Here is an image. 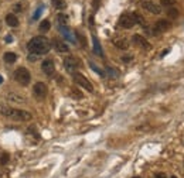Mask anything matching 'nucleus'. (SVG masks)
I'll return each instance as SVG.
<instances>
[{
	"mask_svg": "<svg viewBox=\"0 0 184 178\" xmlns=\"http://www.w3.org/2000/svg\"><path fill=\"white\" fill-rule=\"evenodd\" d=\"M61 33L64 34V37H65V38H68V40H70V41H72V42H75V38H74V35H72V34H71V31L68 30L67 27H61Z\"/></svg>",
	"mask_w": 184,
	"mask_h": 178,
	"instance_id": "nucleus-20",
	"label": "nucleus"
},
{
	"mask_svg": "<svg viewBox=\"0 0 184 178\" xmlns=\"http://www.w3.org/2000/svg\"><path fill=\"white\" fill-rule=\"evenodd\" d=\"M4 41H6V42H11V41H13V37H11V35H6Z\"/></svg>",
	"mask_w": 184,
	"mask_h": 178,
	"instance_id": "nucleus-31",
	"label": "nucleus"
},
{
	"mask_svg": "<svg viewBox=\"0 0 184 178\" xmlns=\"http://www.w3.org/2000/svg\"><path fill=\"white\" fill-rule=\"evenodd\" d=\"M50 27H51V24L48 20H42V21L40 23V31H48Z\"/></svg>",
	"mask_w": 184,
	"mask_h": 178,
	"instance_id": "nucleus-22",
	"label": "nucleus"
},
{
	"mask_svg": "<svg viewBox=\"0 0 184 178\" xmlns=\"http://www.w3.org/2000/svg\"><path fill=\"white\" fill-rule=\"evenodd\" d=\"M92 41H93V51H95V54H98L99 57H102V55H103V52H102L101 44H99L98 38H96L95 35H92Z\"/></svg>",
	"mask_w": 184,
	"mask_h": 178,
	"instance_id": "nucleus-17",
	"label": "nucleus"
},
{
	"mask_svg": "<svg viewBox=\"0 0 184 178\" xmlns=\"http://www.w3.org/2000/svg\"><path fill=\"white\" fill-rule=\"evenodd\" d=\"M154 178H167V175L164 174V172H157V174L154 175Z\"/></svg>",
	"mask_w": 184,
	"mask_h": 178,
	"instance_id": "nucleus-30",
	"label": "nucleus"
},
{
	"mask_svg": "<svg viewBox=\"0 0 184 178\" xmlns=\"http://www.w3.org/2000/svg\"><path fill=\"white\" fill-rule=\"evenodd\" d=\"M51 3H53V6L57 10H64V8H67V2H65V0H51Z\"/></svg>",
	"mask_w": 184,
	"mask_h": 178,
	"instance_id": "nucleus-18",
	"label": "nucleus"
},
{
	"mask_svg": "<svg viewBox=\"0 0 184 178\" xmlns=\"http://www.w3.org/2000/svg\"><path fill=\"white\" fill-rule=\"evenodd\" d=\"M57 20H58V23H59V25H61V27H67V24H68V16H67V14L59 13L58 17H57Z\"/></svg>",
	"mask_w": 184,
	"mask_h": 178,
	"instance_id": "nucleus-19",
	"label": "nucleus"
},
{
	"mask_svg": "<svg viewBox=\"0 0 184 178\" xmlns=\"http://www.w3.org/2000/svg\"><path fill=\"white\" fill-rule=\"evenodd\" d=\"M136 23H135V20H133V17H132V14H122L120 16V19H119V25L120 27H123V28H132L133 25H135Z\"/></svg>",
	"mask_w": 184,
	"mask_h": 178,
	"instance_id": "nucleus-9",
	"label": "nucleus"
},
{
	"mask_svg": "<svg viewBox=\"0 0 184 178\" xmlns=\"http://www.w3.org/2000/svg\"><path fill=\"white\" fill-rule=\"evenodd\" d=\"M6 100L11 102V103H19V105L25 103L24 98L20 96V95H17V93H7V95H6Z\"/></svg>",
	"mask_w": 184,
	"mask_h": 178,
	"instance_id": "nucleus-13",
	"label": "nucleus"
},
{
	"mask_svg": "<svg viewBox=\"0 0 184 178\" xmlns=\"http://www.w3.org/2000/svg\"><path fill=\"white\" fill-rule=\"evenodd\" d=\"M54 48H55V51L59 54H65L70 51V47L67 45V42L59 41V40H54Z\"/></svg>",
	"mask_w": 184,
	"mask_h": 178,
	"instance_id": "nucleus-12",
	"label": "nucleus"
},
{
	"mask_svg": "<svg viewBox=\"0 0 184 178\" xmlns=\"http://www.w3.org/2000/svg\"><path fill=\"white\" fill-rule=\"evenodd\" d=\"M113 44H115V47H118L119 50H127V48H129V42H127L126 38H116L115 41H113Z\"/></svg>",
	"mask_w": 184,
	"mask_h": 178,
	"instance_id": "nucleus-14",
	"label": "nucleus"
},
{
	"mask_svg": "<svg viewBox=\"0 0 184 178\" xmlns=\"http://www.w3.org/2000/svg\"><path fill=\"white\" fill-rule=\"evenodd\" d=\"M132 41L135 42L136 45H139V47L144 48V50H149V48H150V44L147 42V40L144 38V37L139 35V34H135V35L132 37Z\"/></svg>",
	"mask_w": 184,
	"mask_h": 178,
	"instance_id": "nucleus-11",
	"label": "nucleus"
},
{
	"mask_svg": "<svg viewBox=\"0 0 184 178\" xmlns=\"http://www.w3.org/2000/svg\"><path fill=\"white\" fill-rule=\"evenodd\" d=\"M160 4L163 7H171L176 4V0H160Z\"/></svg>",
	"mask_w": 184,
	"mask_h": 178,
	"instance_id": "nucleus-24",
	"label": "nucleus"
},
{
	"mask_svg": "<svg viewBox=\"0 0 184 178\" xmlns=\"http://www.w3.org/2000/svg\"><path fill=\"white\" fill-rule=\"evenodd\" d=\"M50 48H51L50 40L44 35L33 37L27 44L28 52L33 54V55H44V54H47L50 51Z\"/></svg>",
	"mask_w": 184,
	"mask_h": 178,
	"instance_id": "nucleus-1",
	"label": "nucleus"
},
{
	"mask_svg": "<svg viewBox=\"0 0 184 178\" xmlns=\"http://www.w3.org/2000/svg\"><path fill=\"white\" fill-rule=\"evenodd\" d=\"M167 14H169L170 19H176V17L178 16V10L177 8H169V10H167Z\"/></svg>",
	"mask_w": 184,
	"mask_h": 178,
	"instance_id": "nucleus-25",
	"label": "nucleus"
},
{
	"mask_svg": "<svg viewBox=\"0 0 184 178\" xmlns=\"http://www.w3.org/2000/svg\"><path fill=\"white\" fill-rule=\"evenodd\" d=\"M79 64H81V62H79V59H76L75 57H67V58L64 59V67H65V69H67L68 72H71V73L76 72V69L81 67Z\"/></svg>",
	"mask_w": 184,
	"mask_h": 178,
	"instance_id": "nucleus-5",
	"label": "nucleus"
},
{
	"mask_svg": "<svg viewBox=\"0 0 184 178\" xmlns=\"http://www.w3.org/2000/svg\"><path fill=\"white\" fill-rule=\"evenodd\" d=\"M171 178H177V177H174V175H173V177H171Z\"/></svg>",
	"mask_w": 184,
	"mask_h": 178,
	"instance_id": "nucleus-35",
	"label": "nucleus"
},
{
	"mask_svg": "<svg viewBox=\"0 0 184 178\" xmlns=\"http://www.w3.org/2000/svg\"><path fill=\"white\" fill-rule=\"evenodd\" d=\"M71 96H72L74 99H82L84 98V95H82V92L79 89H76V88H72V89H71Z\"/></svg>",
	"mask_w": 184,
	"mask_h": 178,
	"instance_id": "nucleus-21",
	"label": "nucleus"
},
{
	"mask_svg": "<svg viewBox=\"0 0 184 178\" xmlns=\"http://www.w3.org/2000/svg\"><path fill=\"white\" fill-rule=\"evenodd\" d=\"M8 161V154H3V157L0 158V163L2 164H6Z\"/></svg>",
	"mask_w": 184,
	"mask_h": 178,
	"instance_id": "nucleus-29",
	"label": "nucleus"
},
{
	"mask_svg": "<svg viewBox=\"0 0 184 178\" xmlns=\"http://www.w3.org/2000/svg\"><path fill=\"white\" fill-rule=\"evenodd\" d=\"M0 31H2V21H0Z\"/></svg>",
	"mask_w": 184,
	"mask_h": 178,
	"instance_id": "nucleus-34",
	"label": "nucleus"
},
{
	"mask_svg": "<svg viewBox=\"0 0 184 178\" xmlns=\"http://www.w3.org/2000/svg\"><path fill=\"white\" fill-rule=\"evenodd\" d=\"M33 93L37 99H44L48 93V88L44 82H37L33 88Z\"/></svg>",
	"mask_w": 184,
	"mask_h": 178,
	"instance_id": "nucleus-6",
	"label": "nucleus"
},
{
	"mask_svg": "<svg viewBox=\"0 0 184 178\" xmlns=\"http://www.w3.org/2000/svg\"><path fill=\"white\" fill-rule=\"evenodd\" d=\"M72 79H74V82H75L78 86H81V88H84V89H86L88 92H93V86H92V84H91L89 81H88V78L86 76H84L82 73H79V72H74L72 73Z\"/></svg>",
	"mask_w": 184,
	"mask_h": 178,
	"instance_id": "nucleus-4",
	"label": "nucleus"
},
{
	"mask_svg": "<svg viewBox=\"0 0 184 178\" xmlns=\"http://www.w3.org/2000/svg\"><path fill=\"white\" fill-rule=\"evenodd\" d=\"M89 67L92 68V69L95 71V72H98L101 76H105V72H103V71H102V69H99L98 67H95V64H92V62H89Z\"/></svg>",
	"mask_w": 184,
	"mask_h": 178,
	"instance_id": "nucleus-26",
	"label": "nucleus"
},
{
	"mask_svg": "<svg viewBox=\"0 0 184 178\" xmlns=\"http://www.w3.org/2000/svg\"><path fill=\"white\" fill-rule=\"evenodd\" d=\"M13 11H14V13H21V11H23V4H21V3L14 4L13 6Z\"/></svg>",
	"mask_w": 184,
	"mask_h": 178,
	"instance_id": "nucleus-27",
	"label": "nucleus"
},
{
	"mask_svg": "<svg viewBox=\"0 0 184 178\" xmlns=\"http://www.w3.org/2000/svg\"><path fill=\"white\" fill-rule=\"evenodd\" d=\"M41 13H42V6H41V7H38V8L36 10V13H34V16H33V20H37V19H38Z\"/></svg>",
	"mask_w": 184,
	"mask_h": 178,
	"instance_id": "nucleus-28",
	"label": "nucleus"
},
{
	"mask_svg": "<svg viewBox=\"0 0 184 178\" xmlns=\"http://www.w3.org/2000/svg\"><path fill=\"white\" fill-rule=\"evenodd\" d=\"M132 17H133V20H135V23H137V24H144V19L139 13H132Z\"/></svg>",
	"mask_w": 184,
	"mask_h": 178,
	"instance_id": "nucleus-23",
	"label": "nucleus"
},
{
	"mask_svg": "<svg viewBox=\"0 0 184 178\" xmlns=\"http://www.w3.org/2000/svg\"><path fill=\"white\" fill-rule=\"evenodd\" d=\"M142 7L146 8V10L150 11L152 14H160L161 13V8L159 7L156 3L150 2V0H143V2H142Z\"/></svg>",
	"mask_w": 184,
	"mask_h": 178,
	"instance_id": "nucleus-10",
	"label": "nucleus"
},
{
	"mask_svg": "<svg viewBox=\"0 0 184 178\" xmlns=\"http://www.w3.org/2000/svg\"><path fill=\"white\" fill-rule=\"evenodd\" d=\"M3 59H4V62H7V64H14V62L17 61V55L14 52H4Z\"/></svg>",
	"mask_w": 184,
	"mask_h": 178,
	"instance_id": "nucleus-16",
	"label": "nucleus"
},
{
	"mask_svg": "<svg viewBox=\"0 0 184 178\" xmlns=\"http://www.w3.org/2000/svg\"><path fill=\"white\" fill-rule=\"evenodd\" d=\"M6 24L10 25V27H17L19 25V20L14 14H7L6 16Z\"/></svg>",
	"mask_w": 184,
	"mask_h": 178,
	"instance_id": "nucleus-15",
	"label": "nucleus"
},
{
	"mask_svg": "<svg viewBox=\"0 0 184 178\" xmlns=\"http://www.w3.org/2000/svg\"><path fill=\"white\" fill-rule=\"evenodd\" d=\"M135 178H139V177H135Z\"/></svg>",
	"mask_w": 184,
	"mask_h": 178,
	"instance_id": "nucleus-36",
	"label": "nucleus"
},
{
	"mask_svg": "<svg viewBox=\"0 0 184 178\" xmlns=\"http://www.w3.org/2000/svg\"><path fill=\"white\" fill-rule=\"evenodd\" d=\"M0 113L6 117H10L13 120L17 121H28L31 120V113L27 110H21V109H13V107H8L6 105L0 106Z\"/></svg>",
	"mask_w": 184,
	"mask_h": 178,
	"instance_id": "nucleus-2",
	"label": "nucleus"
},
{
	"mask_svg": "<svg viewBox=\"0 0 184 178\" xmlns=\"http://www.w3.org/2000/svg\"><path fill=\"white\" fill-rule=\"evenodd\" d=\"M41 69L42 72L45 73L47 76H54V73H55V65H54V61L53 59H44V61L41 62Z\"/></svg>",
	"mask_w": 184,
	"mask_h": 178,
	"instance_id": "nucleus-7",
	"label": "nucleus"
},
{
	"mask_svg": "<svg viewBox=\"0 0 184 178\" xmlns=\"http://www.w3.org/2000/svg\"><path fill=\"white\" fill-rule=\"evenodd\" d=\"M2 82H3V78H2V75H0V84H2Z\"/></svg>",
	"mask_w": 184,
	"mask_h": 178,
	"instance_id": "nucleus-33",
	"label": "nucleus"
},
{
	"mask_svg": "<svg viewBox=\"0 0 184 178\" xmlns=\"http://www.w3.org/2000/svg\"><path fill=\"white\" fill-rule=\"evenodd\" d=\"M170 25L171 24L169 23V20H159V21L154 24V27H153V34L157 35V34L163 33V31H167L170 28Z\"/></svg>",
	"mask_w": 184,
	"mask_h": 178,
	"instance_id": "nucleus-8",
	"label": "nucleus"
},
{
	"mask_svg": "<svg viewBox=\"0 0 184 178\" xmlns=\"http://www.w3.org/2000/svg\"><path fill=\"white\" fill-rule=\"evenodd\" d=\"M98 2H99V0H93V7H98Z\"/></svg>",
	"mask_w": 184,
	"mask_h": 178,
	"instance_id": "nucleus-32",
	"label": "nucleus"
},
{
	"mask_svg": "<svg viewBox=\"0 0 184 178\" xmlns=\"http://www.w3.org/2000/svg\"><path fill=\"white\" fill-rule=\"evenodd\" d=\"M14 79H16L20 85L27 86V85L30 84V81H31V73H30V71H28L27 68L20 67V68H17V69L14 71Z\"/></svg>",
	"mask_w": 184,
	"mask_h": 178,
	"instance_id": "nucleus-3",
	"label": "nucleus"
}]
</instances>
